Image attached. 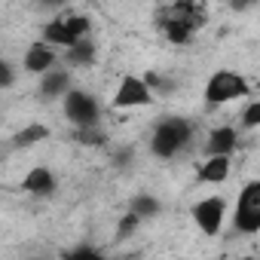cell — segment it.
I'll use <instances>...</instances> for the list:
<instances>
[{"instance_id": "6da1fadb", "label": "cell", "mask_w": 260, "mask_h": 260, "mask_svg": "<svg viewBox=\"0 0 260 260\" xmlns=\"http://www.w3.org/2000/svg\"><path fill=\"white\" fill-rule=\"evenodd\" d=\"M208 13L202 4H175V7H166L159 13V22H162V31L172 43H190L193 31H199L205 25Z\"/></svg>"}, {"instance_id": "7a4b0ae2", "label": "cell", "mask_w": 260, "mask_h": 260, "mask_svg": "<svg viewBox=\"0 0 260 260\" xmlns=\"http://www.w3.org/2000/svg\"><path fill=\"white\" fill-rule=\"evenodd\" d=\"M89 28H92V22L86 16H58V19H52L43 28V43L46 46H64V49H71L74 43L86 40Z\"/></svg>"}, {"instance_id": "3957f363", "label": "cell", "mask_w": 260, "mask_h": 260, "mask_svg": "<svg viewBox=\"0 0 260 260\" xmlns=\"http://www.w3.org/2000/svg\"><path fill=\"white\" fill-rule=\"evenodd\" d=\"M190 135H193L190 122H187V119L172 116V119H162V122L156 125L150 147H153V153H156V156H175L181 147H187V144H190Z\"/></svg>"}, {"instance_id": "277c9868", "label": "cell", "mask_w": 260, "mask_h": 260, "mask_svg": "<svg viewBox=\"0 0 260 260\" xmlns=\"http://www.w3.org/2000/svg\"><path fill=\"white\" fill-rule=\"evenodd\" d=\"M251 89H248V80L236 71H217L211 74L208 86H205V101L208 104H226V101H236V98H245Z\"/></svg>"}, {"instance_id": "5b68a950", "label": "cell", "mask_w": 260, "mask_h": 260, "mask_svg": "<svg viewBox=\"0 0 260 260\" xmlns=\"http://www.w3.org/2000/svg\"><path fill=\"white\" fill-rule=\"evenodd\" d=\"M236 226L248 236L260 230V181H251L242 187L236 202Z\"/></svg>"}, {"instance_id": "8992f818", "label": "cell", "mask_w": 260, "mask_h": 260, "mask_svg": "<svg viewBox=\"0 0 260 260\" xmlns=\"http://www.w3.org/2000/svg\"><path fill=\"white\" fill-rule=\"evenodd\" d=\"M98 101L80 89H71L64 95V116L77 125V128H95L98 125Z\"/></svg>"}, {"instance_id": "52a82bcc", "label": "cell", "mask_w": 260, "mask_h": 260, "mask_svg": "<svg viewBox=\"0 0 260 260\" xmlns=\"http://www.w3.org/2000/svg\"><path fill=\"white\" fill-rule=\"evenodd\" d=\"M190 217L196 220V226L205 233V236H217L223 230V217H226V202L220 196H208V199H199L193 208H190Z\"/></svg>"}, {"instance_id": "ba28073f", "label": "cell", "mask_w": 260, "mask_h": 260, "mask_svg": "<svg viewBox=\"0 0 260 260\" xmlns=\"http://www.w3.org/2000/svg\"><path fill=\"white\" fill-rule=\"evenodd\" d=\"M113 104L116 107H150L153 104V89L141 80V77H132L125 74L113 92Z\"/></svg>"}, {"instance_id": "9c48e42d", "label": "cell", "mask_w": 260, "mask_h": 260, "mask_svg": "<svg viewBox=\"0 0 260 260\" xmlns=\"http://www.w3.org/2000/svg\"><path fill=\"white\" fill-rule=\"evenodd\" d=\"M236 147H239V132H236L233 125H217L214 132L208 135L205 153L208 156H233Z\"/></svg>"}, {"instance_id": "30bf717a", "label": "cell", "mask_w": 260, "mask_h": 260, "mask_svg": "<svg viewBox=\"0 0 260 260\" xmlns=\"http://www.w3.org/2000/svg\"><path fill=\"white\" fill-rule=\"evenodd\" d=\"M55 49L52 46H46V43H34V46H28V52H25V71L28 74H46V71H52L55 68Z\"/></svg>"}, {"instance_id": "8fae6325", "label": "cell", "mask_w": 260, "mask_h": 260, "mask_svg": "<svg viewBox=\"0 0 260 260\" xmlns=\"http://www.w3.org/2000/svg\"><path fill=\"white\" fill-rule=\"evenodd\" d=\"M22 190L31 193V196H49V193L55 190V178H52V172H49L46 166H37V169H31V172L25 175Z\"/></svg>"}, {"instance_id": "7c38bea8", "label": "cell", "mask_w": 260, "mask_h": 260, "mask_svg": "<svg viewBox=\"0 0 260 260\" xmlns=\"http://www.w3.org/2000/svg\"><path fill=\"white\" fill-rule=\"evenodd\" d=\"M199 184H223L230 178V156H208L199 166Z\"/></svg>"}, {"instance_id": "4fadbf2b", "label": "cell", "mask_w": 260, "mask_h": 260, "mask_svg": "<svg viewBox=\"0 0 260 260\" xmlns=\"http://www.w3.org/2000/svg\"><path fill=\"white\" fill-rule=\"evenodd\" d=\"M40 92L46 98H55V95H68L71 92V77L64 71H46L43 80H40Z\"/></svg>"}, {"instance_id": "5bb4252c", "label": "cell", "mask_w": 260, "mask_h": 260, "mask_svg": "<svg viewBox=\"0 0 260 260\" xmlns=\"http://www.w3.org/2000/svg\"><path fill=\"white\" fill-rule=\"evenodd\" d=\"M46 138H49V128L40 125V122H31V125H25L22 132L16 135V147H31V144L46 141Z\"/></svg>"}, {"instance_id": "9a60e30c", "label": "cell", "mask_w": 260, "mask_h": 260, "mask_svg": "<svg viewBox=\"0 0 260 260\" xmlns=\"http://www.w3.org/2000/svg\"><path fill=\"white\" fill-rule=\"evenodd\" d=\"M92 58H95V46L89 40H80L68 49V61H74V64H89Z\"/></svg>"}, {"instance_id": "2e32d148", "label": "cell", "mask_w": 260, "mask_h": 260, "mask_svg": "<svg viewBox=\"0 0 260 260\" xmlns=\"http://www.w3.org/2000/svg\"><path fill=\"white\" fill-rule=\"evenodd\" d=\"M159 211V202L153 199V196H138L135 202H132V214L138 217V220H144V217H153Z\"/></svg>"}, {"instance_id": "e0dca14e", "label": "cell", "mask_w": 260, "mask_h": 260, "mask_svg": "<svg viewBox=\"0 0 260 260\" xmlns=\"http://www.w3.org/2000/svg\"><path fill=\"white\" fill-rule=\"evenodd\" d=\"M242 125H245V128H257V125H260V101H251V104L245 107Z\"/></svg>"}, {"instance_id": "ac0fdd59", "label": "cell", "mask_w": 260, "mask_h": 260, "mask_svg": "<svg viewBox=\"0 0 260 260\" xmlns=\"http://www.w3.org/2000/svg\"><path fill=\"white\" fill-rule=\"evenodd\" d=\"M64 260H107L104 254H98L95 248H89V245H83V248H74Z\"/></svg>"}, {"instance_id": "d6986e66", "label": "cell", "mask_w": 260, "mask_h": 260, "mask_svg": "<svg viewBox=\"0 0 260 260\" xmlns=\"http://www.w3.org/2000/svg\"><path fill=\"white\" fill-rule=\"evenodd\" d=\"M138 223H141V220H138L135 214H125V217H122V223H119V239H125V236H132V233L138 230Z\"/></svg>"}, {"instance_id": "ffe728a7", "label": "cell", "mask_w": 260, "mask_h": 260, "mask_svg": "<svg viewBox=\"0 0 260 260\" xmlns=\"http://www.w3.org/2000/svg\"><path fill=\"white\" fill-rule=\"evenodd\" d=\"M13 80H16V74H13V68L0 58V89H7V86H13Z\"/></svg>"}]
</instances>
